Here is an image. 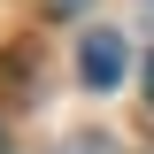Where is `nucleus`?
<instances>
[{"instance_id":"4","label":"nucleus","mask_w":154,"mask_h":154,"mask_svg":"<svg viewBox=\"0 0 154 154\" xmlns=\"http://www.w3.org/2000/svg\"><path fill=\"white\" fill-rule=\"evenodd\" d=\"M0 154H8V131H0Z\"/></svg>"},{"instance_id":"1","label":"nucleus","mask_w":154,"mask_h":154,"mask_svg":"<svg viewBox=\"0 0 154 154\" xmlns=\"http://www.w3.org/2000/svg\"><path fill=\"white\" fill-rule=\"evenodd\" d=\"M123 69H131V46H123V31H85V46H77V77L93 85V93H116L123 85Z\"/></svg>"},{"instance_id":"3","label":"nucleus","mask_w":154,"mask_h":154,"mask_svg":"<svg viewBox=\"0 0 154 154\" xmlns=\"http://www.w3.org/2000/svg\"><path fill=\"white\" fill-rule=\"evenodd\" d=\"M146 100H154V54H146Z\"/></svg>"},{"instance_id":"5","label":"nucleus","mask_w":154,"mask_h":154,"mask_svg":"<svg viewBox=\"0 0 154 154\" xmlns=\"http://www.w3.org/2000/svg\"><path fill=\"white\" fill-rule=\"evenodd\" d=\"M146 8H154V0H146Z\"/></svg>"},{"instance_id":"2","label":"nucleus","mask_w":154,"mask_h":154,"mask_svg":"<svg viewBox=\"0 0 154 154\" xmlns=\"http://www.w3.org/2000/svg\"><path fill=\"white\" fill-rule=\"evenodd\" d=\"M62 154H116V146H108V139H69Z\"/></svg>"}]
</instances>
